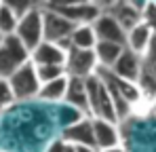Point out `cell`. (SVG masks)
I'll use <instances>...</instances> for the list:
<instances>
[{
  "mask_svg": "<svg viewBox=\"0 0 156 152\" xmlns=\"http://www.w3.org/2000/svg\"><path fill=\"white\" fill-rule=\"evenodd\" d=\"M87 82V95H89V114L91 118H101V121H110L116 123V112H114V101H112V93L104 82V78L99 74L91 76L84 80Z\"/></svg>",
  "mask_w": 156,
  "mask_h": 152,
  "instance_id": "1",
  "label": "cell"
},
{
  "mask_svg": "<svg viewBox=\"0 0 156 152\" xmlns=\"http://www.w3.org/2000/svg\"><path fill=\"white\" fill-rule=\"evenodd\" d=\"M32 61V53L17 36H6L0 47V78H11L17 70Z\"/></svg>",
  "mask_w": 156,
  "mask_h": 152,
  "instance_id": "2",
  "label": "cell"
},
{
  "mask_svg": "<svg viewBox=\"0 0 156 152\" xmlns=\"http://www.w3.org/2000/svg\"><path fill=\"white\" fill-rule=\"evenodd\" d=\"M59 15H63L70 24L74 25H93L97 17L104 13V4L99 2H53L49 4Z\"/></svg>",
  "mask_w": 156,
  "mask_h": 152,
  "instance_id": "3",
  "label": "cell"
},
{
  "mask_svg": "<svg viewBox=\"0 0 156 152\" xmlns=\"http://www.w3.org/2000/svg\"><path fill=\"white\" fill-rule=\"evenodd\" d=\"M15 36L26 45V49L32 53L38 45L44 42V24H42V4H36L30 13H26L19 25H17V32Z\"/></svg>",
  "mask_w": 156,
  "mask_h": 152,
  "instance_id": "4",
  "label": "cell"
},
{
  "mask_svg": "<svg viewBox=\"0 0 156 152\" xmlns=\"http://www.w3.org/2000/svg\"><path fill=\"white\" fill-rule=\"evenodd\" d=\"M11 82V89L15 93V100L17 101H32V100H38V93H40V78L36 74V66L30 61L26 63L21 70H17L15 74L9 78Z\"/></svg>",
  "mask_w": 156,
  "mask_h": 152,
  "instance_id": "5",
  "label": "cell"
},
{
  "mask_svg": "<svg viewBox=\"0 0 156 152\" xmlns=\"http://www.w3.org/2000/svg\"><path fill=\"white\" fill-rule=\"evenodd\" d=\"M42 24H44V40L55 45L70 40L74 32V24H70L63 15H59L49 4H42Z\"/></svg>",
  "mask_w": 156,
  "mask_h": 152,
  "instance_id": "6",
  "label": "cell"
},
{
  "mask_svg": "<svg viewBox=\"0 0 156 152\" xmlns=\"http://www.w3.org/2000/svg\"><path fill=\"white\" fill-rule=\"evenodd\" d=\"M66 70L68 76L72 78H91L97 74L99 70V61L95 51H82V49H72L68 53V61H66Z\"/></svg>",
  "mask_w": 156,
  "mask_h": 152,
  "instance_id": "7",
  "label": "cell"
},
{
  "mask_svg": "<svg viewBox=\"0 0 156 152\" xmlns=\"http://www.w3.org/2000/svg\"><path fill=\"white\" fill-rule=\"evenodd\" d=\"M141 4L144 2H129V0H122V2H112V4H105L104 9L122 25L125 32H131L133 27L141 24Z\"/></svg>",
  "mask_w": 156,
  "mask_h": 152,
  "instance_id": "8",
  "label": "cell"
},
{
  "mask_svg": "<svg viewBox=\"0 0 156 152\" xmlns=\"http://www.w3.org/2000/svg\"><path fill=\"white\" fill-rule=\"evenodd\" d=\"M144 68H146V61L144 57H139L137 53L125 49L120 59L114 63V68L110 70L116 78H122V80H131V82H139V78L144 74Z\"/></svg>",
  "mask_w": 156,
  "mask_h": 152,
  "instance_id": "9",
  "label": "cell"
},
{
  "mask_svg": "<svg viewBox=\"0 0 156 152\" xmlns=\"http://www.w3.org/2000/svg\"><path fill=\"white\" fill-rule=\"evenodd\" d=\"M93 30H95V34H97V38L101 42H116V45H125L127 47V32L122 30V25L118 24L105 9H104V13L97 17V21L93 24Z\"/></svg>",
  "mask_w": 156,
  "mask_h": 152,
  "instance_id": "10",
  "label": "cell"
},
{
  "mask_svg": "<svg viewBox=\"0 0 156 152\" xmlns=\"http://www.w3.org/2000/svg\"><path fill=\"white\" fill-rule=\"evenodd\" d=\"M61 137L72 146H93L95 148V131H93V118L87 116L74 125L66 127Z\"/></svg>",
  "mask_w": 156,
  "mask_h": 152,
  "instance_id": "11",
  "label": "cell"
},
{
  "mask_svg": "<svg viewBox=\"0 0 156 152\" xmlns=\"http://www.w3.org/2000/svg\"><path fill=\"white\" fill-rule=\"evenodd\" d=\"M93 131H95V148L101 152L114 146H120L122 137H120V129L116 123L101 121V118H93Z\"/></svg>",
  "mask_w": 156,
  "mask_h": 152,
  "instance_id": "12",
  "label": "cell"
},
{
  "mask_svg": "<svg viewBox=\"0 0 156 152\" xmlns=\"http://www.w3.org/2000/svg\"><path fill=\"white\" fill-rule=\"evenodd\" d=\"M68 51H63L59 45L44 40L32 51V63L34 66H66Z\"/></svg>",
  "mask_w": 156,
  "mask_h": 152,
  "instance_id": "13",
  "label": "cell"
},
{
  "mask_svg": "<svg viewBox=\"0 0 156 152\" xmlns=\"http://www.w3.org/2000/svg\"><path fill=\"white\" fill-rule=\"evenodd\" d=\"M66 106L74 108L78 112H82L84 116H91L89 114V95H87V82L82 78H72L70 76V82H68V93H66Z\"/></svg>",
  "mask_w": 156,
  "mask_h": 152,
  "instance_id": "14",
  "label": "cell"
},
{
  "mask_svg": "<svg viewBox=\"0 0 156 152\" xmlns=\"http://www.w3.org/2000/svg\"><path fill=\"white\" fill-rule=\"evenodd\" d=\"M152 40H154V32L150 27H146L144 24H139L137 27H133L131 32H127V49L137 53L144 59H146V55L150 51Z\"/></svg>",
  "mask_w": 156,
  "mask_h": 152,
  "instance_id": "15",
  "label": "cell"
},
{
  "mask_svg": "<svg viewBox=\"0 0 156 152\" xmlns=\"http://www.w3.org/2000/svg\"><path fill=\"white\" fill-rule=\"evenodd\" d=\"M68 82H70V76H63V78H57L53 82L42 85L40 93H38V101H47V103H61V101H66Z\"/></svg>",
  "mask_w": 156,
  "mask_h": 152,
  "instance_id": "16",
  "label": "cell"
},
{
  "mask_svg": "<svg viewBox=\"0 0 156 152\" xmlns=\"http://www.w3.org/2000/svg\"><path fill=\"white\" fill-rule=\"evenodd\" d=\"M127 49L125 45H116V42H97L95 47V55H97V61H99V68L104 70H112L114 63L120 59L122 51Z\"/></svg>",
  "mask_w": 156,
  "mask_h": 152,
  "instance_id": "17",
  "label": "cell"
},
{
  "mask_svg": "<svg viewBox=\"0 0 156 152\" xmlns=\"http://www.w3.org/2000/svg\"><path fill=\"white\" fill-rule=\"evenodd\" d=\"M72 49H82V51H95L99 38L93 30V25H74V32L70 36Z\"/></svg>",
  "mask_w": 156,
  "mask_h": 152,
  "instance_id": "18",
  "label": "cell"
},
{
  "mask_svg": "<svg viewBox=\"0 0 156 152\" xmlns=\"http://www.w3.org/2000/svg\"><path fill=\"white\" fill-rule=\"evenodd\" d=\"M17 25H19L17 13L11 9L9 2H0V34L2 36H15Z\"/></svg>",
  "mask_w": 156,
  "mask_h": 152,
  "instance_id": "19",
  "label": "cell"
},
{
  "mask_svg": "<svg viewBox=\"0 0 156 152\" xmlns=\"http://www.w3.org/2000/svg\"><path fill=\"white\" fill-rule=\"evenodd\" d=\"M36 74H38L42 85H47V82L57 80V78L68 76V70H66V66H36Z\"/></svg>",
  "mask_w": 156,
  "mask_h": 152,
  "instance_id": "20",
  "label": "cell"
},
{
  "mask_svg": "<svg viewBox=\"0 0 156 152\" xmlns=\"http://www.w3.org/2000/svg\"><path fill=\"white\" fill-rule=\"evenodd\" d=\"M141 24L146 27H150L156 34V2L154 0H148L141 4Z\"/></svg>",
  "mask_w": 156,
  "mask_h": 152,
  "instance_id": "21",
  "label": "cell"
},
{
  "mask_svg": "<svg viewBox=\"0 0 156 152\" xmlns=\"http://www.w3.org/2000/svg\"><path fill=\"white\" fill-rule=\"evenodd\" d=\"M15 101L17 100H15V93H13V89H11L9 78H0V112L6 110L9 106H13Z\"/></svg>",
  "mask_w": 156,
  "mask_h": 152,
  "instance_id": "22",
  "label": "cell"
},
{
  "mask_svg": "<svg viewBox=\"0 0 156 152\" xmlns=\"http://www.w3.org/2000/svg\"><path fill=\"white\" fill-rule=\"evenodd\" d=\"M44 152H70V144L63 137H57V139H53L51 144L44 148Z\"/></svg>",
  "mask_w": 156,
  "mask_h": 152,
  "instance_id": "23",
  "label": "cell"
},
{
  "mask_svg": "<svg viewBox=\"0 0 156 152\" xmlns=\"http://www.w3.org/2000/svg\"><path fill=\"white\" fill-rule=\"evenodd\" d=\"M144 61H156V34H154V40H152L150 51H148V55H146V59H144Z\"/></svg>",
  "mask_w": 156,
  "mask_h": 152,
  "instance_id": "24",
  "label": "cell"
},
{
  "mask_svg": "<svg viewBox=\"0 0 156 152\" xmlns=\"http://www.w3.org/2000/svg\"><path fill=\"white\" fill-rule=\"evenodd\" d=\"M74 152H99L93 146H74Z\"/></svg>",
  "mask_w": 156,
  "mask_h": 152,
  "instance_id": "25",
  "label": "cell"
},
{
  "mask_svg": "<svg viewBox=\"0 0 156 152\" xmlns=\"http://www.w3.org/2000/svg\"><path fill=\"white\" fill-rule=\"evenodd\" d=\"M146 70L156 78V61H146Z\"/></svg>",
  "mask_w": 156,
  "mask_h": 152,
  "instance_id": "26",
  "label": "cell"
},
{
  "mask_svg": "<svg viewBox=\"0 0 156 152\" xmlns=\"http://www.w3.org/2000/svg\"><path fill=\"white\" fill-rule=\"evenodd\" d=\"M101 152H127V148L120 144V146H114V148H108V150H101Z\"/></svg>",
  "mask_w": 156,
  "mask_h": 152,
  "instance_id": "27",
  "label": "cell"
},
{
  "mask_svg": "<svg viewBox=\"0 0 156 152\" xmlns=\"http://www.w3.org/2000/svg\"><path fill=\"white\" fill-rule=\"evenodd\" d=\"M4 38H6V36H2V34H0V47H2V42H4Z\"/></svg>",
  "mask_w": 156,
  "mask_h": 152,
  "instance_id": "28",
  "label": "cell"
},
{
  "mask_svg": "<svg viewBox=\"0 0 156 152\" xmlns=\"http://www.w3.org/2000/svg\"><path fill=\"white\" fill-rule=\"evenodd\" d=\"M154 112H156V101H154Z\"/></svg>",
  "mask_w": 156,
  "mask_h": 152,
  "instance_id": "29",
  "label": "cell"
}]
</instances>
